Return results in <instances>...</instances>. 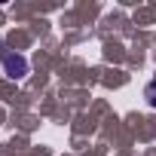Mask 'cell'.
<instances>
[{"instance_id":"obj_1","label":"cell","mask_w":156,"mask_h":156,"mask_svg":"<svg viewBox=\"0 0 156 156\" xmlns=\"http://www.w3.org/2000/svg\"><path fill=\"white\" fill-rule=\"evenodd\" d=\"M3 70H6V76H12V80H22V76L28 73L25 55H6L3 58Z\"/></svg>"},{"instance_id":"obj_2","label":"cell","mask_w":156,"mask_h":156,"mask_svg":"<svg viewBox=\"0 0 156 156\" xmlns=\"http://www.w3.org/2000/svg\"><path fill=\"white\" fill-rule=\"evenodd\" d=\"M144 95H147V104H150V107H156V80L144 89Z\"/></svg>"}]
</instances>
